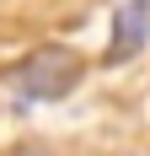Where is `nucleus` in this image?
<instances>
[{"instance_id": "nucleus-1", "label": "nucleus", "mask_w": 150, "mask_h": 156, "mask_svg": "<svg viewBox=\"0 0 150 156\" xmlns=\"http://www.w3.org/2000/svg\"><path fill=\"white\" fill-rule=\"evenodd\" d=\"M80 76H86L80 54L48 43V48H32L27 59L11 70V86L27 97V102H59V97H70L75 86H80Z\"/></svg>"}, {"instance_id": "nucleus-2", "label": "nucleus", "mask_w": 150, "mask_h": 156, "mask_svg": "<svg viewBox=\"0 0 150 156\" xmlns=\"http://www.w3.org/2000/svg\"><path fill=\"white\" fill-rule=\"evenodd\" d=\"M145 43H150V0H118V11H113V32H107V65L139 59Z\"/></svg>"}]
</instances>
